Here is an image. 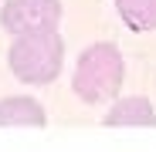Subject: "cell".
<instances>
[{"label":"cell","mask_w":156,"mask_h":152,"mask_svg":"<svg viewBox=\"0 0 156 152\" xmlns=\"http://www.w3.org/2000/svg\"><path fill=\"white\" fill-rule=\"evenodd\" d=\"M122 78H126L122 51L112 41H98L78 54V64L71 74V91L88 105H105L119 95Z\"/></svg>","instance_id":"cell-1"},{"label":"cell","mask_w":156,"mask_h":152,"mask_svg":"<svg viewBox=\"0 0 156 152\" xmlns=\"http://www.w3.org/2000/svg\"><path fill=\"white\" fill-rule=\"evenodd\" d=\"M7 64H10L17 81L51 85L61 74V64H65V41L55 27L14 34V44L7 51Z\"/></svg>","instance_id":"cell-2"},{"label":"cell","mask_w":156,"mask_h":152,"mask_svg":"<svg viewBox=\"0 0 156 152\" xmlns=\"http://www.w3.org/2000/svg\"><path fill=\"white\" fill-rule=\"evenodd\" d=\"M61 0H7L0 7V27L7 34L51 31L61 24Z\"/></svg>","instance_id":"cell-3"},{"label":"cell","mask_w":156,"mask_h":152,"mask_svg":"<svg viewBox=\"0 0 156 152\" xmlns=\"http://www.w3.org/2000/svg\"><path fill=\"white\" fill-rule=\"evenodd\" d=\"M48 115L44 105L31 95H7L0 98V129H44Z\"/></svg>","instance_id":"cell-4"},{"label":"cell","mask_w":156,"mask_h":152,"mask_svg":"<svg viewBox=\"0 0 156 152\" xmlns=\"http://www.w3.org/2000/svg\"><path fill=\"white\" fill-rule=\"evenodd\" d=\"M102 122H105L109 129H156V108H153V101L143 98V95L119 98L115 105L105 112Z\"/></svg>","instance_id":"cell-5"},{"label":"cell","mask_w":156,"mask_h":152,"mask_svg":"<svg viewBox=\"0 0 156 152\" xmlns=\"http://www.w3.org/2000/svg\"><path fill=\"white\" fill-rule=\"evenodd\" d=\"M119 17L126 20V27H133L139 34L156 31V0H112Z\"/></svg>","instance_id":"cell-6"}]
</instances>
